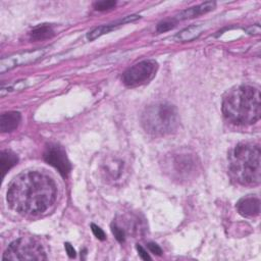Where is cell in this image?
I'll list each match as a JSON object with an SVG mask.
<instances>
[{
    "label": "cell",
    "instance_id": "1",
    "mask_svg": "<svg viewBox=\"0 0 261 261\" xmlns=\"http://www.w3.org/2000/svg\"><path fill=\"white\" fill-rule=\"evenodd\" d=\"M56 196V185L49 175L39 171H25L10 182L7 202L19 214L37 216L50 209Z\"/></svg>",
    "mask_w": 261,
    "mask_h": 261
},
{
    "label": "cell",
    "instance_id": "2",
    "mask_svg": "<svg viewBox=\"0 0 261 261\" xmlns=\"http://www.w3.org/2000/svg\"><path fill=\"white\" fill-rule=\"evenodd\" d=\"M222 113L232 124L249 125L257 122L261 115L259 90L247 85L230 89L223 97Z\"/></svg>",
    "mask_w": 261,
    "mask_h": 261
},
{
    "label": "cell",
    "instance_id": "3",
    "mask_svg": "<svg viewBox=\"0 0 261 261\" xmlns=\"http://www.w3.org/2000/svg\"><path fill=\"white\" fill-rule=\"evenodd\" d=\"M231 177L244 186L259 185L261 179V150L254 143H240L228 153Z\"/></svg>",
    "mask_w": 261,
    "mask_h": 261
},
{
    "label": "cell",
    "instance_id": "4",
    "mask_svg": "<svg viewBox=\"0 0 261 261\" xmlns=\"http://www.w3.org/2000/svg\"><path fill=\"white\" fill-rule=\"evenodd\" d=\"M141 122L148 134L165 136L177 128L179 116L175 106L167 102H158L145 108Z\"/></svg>",
    "mask_w": 261,
    "mask_h": 261
},
{
    "label": "cell",
    "instance_id": "5",
    "mask_svg": "<svg viewBox=\"0 0 261 261\" xmlns=\"http://www.w3.org/2000/svg\"><path fill=\"white\" fill-rule=\"evenodd\" d=\"M166 172L176 180H189L196 176L199 168L197 156L188 150H178L166 156L163 163Z\"/></svg>",
    "mask_w": 261,
    "mask_h": 261
},
{
    "label": "cell",
    "instance_id": "6",
    "mask_svg": "<svg viewBox=\"0 0 261 261\" xmlns=\"http://www.w3.org/2000/svg\"><path fill=\"white\" fill-rule=\"evenodd\" d=\"M3 260H46L43 247L36 240L20 238L9 244L3 254Z\"/></svg>",
    "mask_w": 261,
    "mask_h": 261
},
{
    "label": "cell",
    "instance_id": "7",
    "mask_svg": "<svg viewBox=\"0 0 261 261\" xmlns=\"http://www.w3.org/2000/svg\"><path fill=\"white\" fill-rule=\"evenodd\" d=\"M158 64L155 60L147 59L128 67L121 76L122 83L127 87H138L151 81L156 74Z\"/></svg>",
    "mask_w": 261,
    "mask_h": 261
},
{
    "label": "cell",
    "instance_id": "8",
    "mask_svg": "<svg viewBox=\"0 0 261 261\" xmlns=\"http://www.w3.org/2000/svg\"><path fill=\"white\" fill-rule=\"evenodd\" d=\"M44 160L56 168L62 176H66L71 169L65 150L57 144H49L44 152Z\"/></svg>",
    "mask_w": 261,
    "mask_h": 261
},
{
    "label": "cell",
    "instance_id": "9",
    "mask_svg": "<svg viewBox=\"0 0 261 261\" xmlns=\"http://www.w3.org/2000/svg\"><path fill=\"white\" fill-rule=\"evenodd\" d=\"M102 173L104 177L111 182H118L122 180L124 174V163L121 159L117 157H107L101 166Z\"/></svg>",
    "mask_w": 261,
    "mask_h": 261
},
{
    "label": "cell",
    "instance_id": "10",
    "mask_svg": "<svg viewBox=\"0 0 261 261\" xmlns=\"http://www.w3.org/2000/svg\"><path fill=\"white\" fill-rule=\"evenodd\" d=\"M43 54H44L43 50H35V51H31V52L18 53V54L9 56L7 58H3L0 62V71L4 72V71L11 69L15 66L34 62L37 59H39Z\"/></svg>",
    "mask_w": 261,
    "mask_h": 261
},
{
    "label": "cell",
    "instance_id": "11",
    "mask_svg": "<svg viewBox=\"0 0 261 261\" xmlns=\"http://www.w3.org/2000/svg\"><path fill=\"white\" fill-rule=\"evenodd\" d=\"M238 212L244 217H255L260 213V200L257 197L248 196L237 203Z\"/></svg>",
    "mask_w": 261,
    "mask_h": 261
},
{
    "label": "cell",
    "instance_id": "12",
    "mask_svg": "<svg viewBox=\"0 0 261 261\" xmlns=\"http://www.w3.org/2000/svg\"><path fill=\"white\" fill-rule=\"evenodd\" d=\"M139 17H140L139 15H127V16H125L124 18L119 19V20H117V21H115V22H111V23H108V24L100 25V27L94 29L93 31L89 32V34L87 35V38H88L90 41H93V40L97 39L98 37H100V36H102V35L108 33V32L112 31V30L115 29L116 27L121 25V24H124V23H126V22L134 21V20L138 19Z\"/></svg>",
    "mask_w": 261,
    "mask_h": 261
},
{
    "label": "cell",
    "instance_id": "13",
    "mask_svg": "<svg viewBox=\"0 0 261 261\" xmlns=\"http://www.w3.org/2000/svg\"><path fill=\"white\" fill-rule=\"evenodd\" d=\"M21 120V115L17 111L4 112L0 116V130L2 133H10L15 130Z\"/></svg>",
    "mask_w": 261,
    "mask_h": 261
},
{
    "label": "cell",
    "instance_id": "14",
    "mask_svg": "<svg viewBox=\"0 0 261 261\" xmlns=\"http://www.w3.org/2000/svg\"><path fill=\"white\" fill-rule=\"evenodd\" d=\"M214 7H215V2H212V1L199 4L197 6L188 8V9L184 10L182 12H180L178 15V19H187V18L196 17L198 15H201L203 13H206V12L212 10Z\"/></svg>",
    "mask_w": 261,
    "mask_h": 261
},
{
    "label": "cell",
    "instance_id": "15",
    "mask_svg": "<svg viewBox=\"0 0 261 261\" xmlns=\"http://www.w3.org/2000/svg\"><path fill=\"white\" fill-rule=\"evenodd\" d=\"M53 36H54L53 28L47 23H43L34 28L30 33V39L32 41H43L46 39H50Z\"/></svg>",
    "mask_w": 261,
    "mask_h": 261
},
{
    "label": "cell",
    "instance_id": "16",
    "mask_svg": "<svg viewBox=\"0 0 261 261\" xmlns=\"http://www.w3.org/2000/svg\"><path fill=\"white\" fill-rule=\"evenodd\" d=\"M18 157L16 156L15 153L9 151V150H4L1 152L0 155V168H1V173L2 177L6 174V172L12 168L15 164H17Z\"/></svg>",
    "mask_w": 261,
    "mask_h": 261
},
{
    "label": "cell",
    "instance_id": "17",
    "mask_svg": "<svg viewBox=\"0 0 261 261\" xmlns=\"http://www.w3.org/2000/svg\"><path fill=\"white\" fill-rule=\"evenodd\" d=\"M201 32L202 28L200 25H190L180 31L178 34H176L175 39L180 42H189L199 37Z\"/></svg>",
    "mask_w": 261,
    "mask_h": 261
},
{
    "label": "cell",
    "instance_id": "18",
    "mask_svg": "<svg viewBox=\"0 0 261 261\" xmlns=\"http://www.w3.org/2000/svg\"><path fill=\"white\" fill-rule=\"evenodd\" d=\"M111 231L114 234L115 239L119 242V243H123L125 241V237H126V231L123 229V227H121L120 225H118L117 223H113L111 225Z\"/></svg>",
    "mask_w": 261,
    "mask_h": 261
},
{
    "label": "cell",
    "instance_id": "19",
    "mask_svg": "<svg viewBox=\"0 0 261 261\" xmlns=\"http://www.w3.org/2000/svg\"><path fill=\"white\" fill-rule=\"evenodd\" d=\"M116 1H111V0H104V1H98L94 4V8L98 11H105L112 9L115 7Z\"/></svg>",
    "mask_w": 261,
    "mask_h": 261
},
{
    "label": "cell",
    "instance_id": "20",
    "mask_svg": "<svg viewBox=\"0 0 261 261\" xmlns=\"http://www.w3.org/2000/svg\"><path fill=\"white\" fill-rule=\"evenodd\" d=\"M174 25H175V22L173 20H163V21H161L157 24L156 31L158 33H163V32H166V31H169V30L173 29Z\"/></svg>",
    "mask_w": 261,
    "mask_h": 261
},
{
    "label": "cell",
    "instance_id": "21",
    "mask_svg": "<svg viewBox=\"0 0 261 261\" xmlns=\"http://www.w3.org/2000/svg\"><path fill=\"white\" fill-rule=\"evenodd\" d=\"M91 228H92V231L94 233V236L98 239V240H101V241H104L106 239V234L105 232L103 231V229L101 227H99L98 225L92 223L91 224Z\"/></svg>",
    "mask_w": 261,
    "mask_h": 261
},
{
    "label": "cell",
    "instance_id": "22",
    "mask_svg": "<svg viewBox=\"0 0 261 261\" xmlns=\"http://www.w3.org/2000/svg\"><path fill=\"white\" fill-rule=\"evenodd\" d=\"M147 247L150 250V252H152L153 254H156L158 256H160L162 254V249L155 243H148Z\"/></svg>",
    "mask_w": 261,
    "mask_h": 261
},
{
    "label": "cell",
    "instance_id": "23",
    "mask_svg": "<svg viewBox=\"0 0 261 261\" xmlns=\"http://www.w3.org/2000/svg\"><path fill=\"white\" fill-rule=\"evenodd\" d=\"M136 248H137V251H138L139 256L141 257V259H143V260H150V259H151V257L149 256V254L147 253V251H146L142 246L137 245Z\"/></svg>",
    "mask_w": 261,
    "mask_h": 261
},
{
    "label": "cell",
    "instance_id": "24",
    "mask_svg": "<svg viewBox=\"0 0 261 261\" xmlns=\"http://www.w3.org/2000/svg\"><path fill=\"white\" fill-rule=\"evenodd\" d=\"M64 247H65V251H66L67 255H68L70 258H74L75 255H76L74 248H73L69 243H65V244H64Z\"/></svg>",
    "mask_w": 261,
    "mask_h": 261
}]
</instances>
